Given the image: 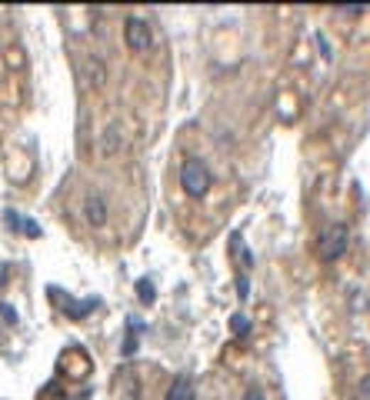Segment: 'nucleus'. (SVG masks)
<instances>
[{
    "label": "nucleus",
    "mask_w": 370,
    "mask_h": 400,
    "mask_svg": "<svg viewBox=\"0 0 370 400\" xmlns=\"http://www.w3.org/2000/svg\"><path fill=\"white\" fill-rule=\"evenodd\" d=\"M210 180H214V177H210L207 163L200 161V157H187L184 167H180V184H184L187 194L200 200V197L210 190Z\"/></svg>",
    "instance_id": "f257e3e1"
},
{
    "label": "nucleus",
    "mask_w": 370,
    "mask_h": 400,
    "mask_svg": "<svg viewBox=\"0 0 370 400\" xmlns=\"http://www.w3.org/2000/svg\"><path fill=\"white\" fill-rule=\"evenodd\" d=\"M47 297L54 303H60V314L70 317V320H84V317L94 310V307H100V297H87V301H74L70 293L64 291V287H47Z\"/></svg>",
    "instance_id": "f03ea898"
},
{
    "label": "nucleus",
    "mask_w": 370,
    "mask_h": 400,
    "mask_svg": "<svg viewBox=\"0 0 370 400\" xmlns=\"http://www.w3.org/2000/svg\"><path fill=\"white\" fill-rule=\"evenodd\" d=\"M347 244H350V230H347V224H330V227L320 234V240H317V250H320V260H337L344 250H347Z\"/></svg>",
    "instance_id": "7ed1b4c3"
},
{
    "label": "nucleus",
    "mask_w": 370,
    "mask_h": 400,
    "mask_svg": "<svg viewBox=\"0 0 370 400\" xmlns=\"http://www.w3.org/2000/svg\"><path fill=\"white\" fill-rule=\"evenodd\" d=\"M124 37H127V43H131V50H147L153 43V33H151V27H147V21L143 17H127L124 21Z\"/></svg>",
    "instance_id": "20e7f679"
},
{
    "label": "nucleus",
    "mask_w": 370,
    "mask_h": 400,
    "mask_svg": "<svg viewBox=\"0 0 370 400\" xmlns=\"http://www.w3.org/2000/svg\"><path fill=\"white\" fill-rule=\"evenodd\" d=\"M84 214H87V220L94 227H104V224H107V200L100 194H90L87 200H84Z\"/></svg>",
    "instance_id": "39448f33"
},
{
    "label": "nucleus",
    "mask_w": 370,
    "mask_h": 400,
    "mask_svg": "<svg viewBox=\"0 0 370 400\" xmlns=\"http://www.w3.org/2000/svg\"><path fill=\"white\" fill-rule=\"evenodd\" d=\"M4 220H7V224H17V230L27 234V237H40L37 220H31V217H17V210H4Z\"/></svg>",
    "instance_id": "423d86ee"
},
{
    "label": "nucleus",
    "mask_w": 370,
    "mask_h": 400,
    "mask_svg": "<svg viewBox=\"0 0 370 400\" xmlns=\"http://www.w3.org/2000/svg\"><path fill=\"white\" fill-rule=\"evenodd\" d=\"M167 400H197L194 384H190L187 377H174V384H170V390H167Z\"/></svg>",
    "instance_id": "0eeeda50"
},
{
    "label": "nucleus",
    "mask_w": 370,
    "mask_h": 400,
    "mask_svg": "<svg viewBox=\"0 0 370 400\" xmlns=\"http://www.w3.org/2000/svg\"><path fill=\"white\" fill-rule=\"evenodd\" d=\"M134 330H143V324H141V320H134V317H131V334H127V340H124V347H120V354H124V357H131L134 350H137V334H134Z\"/></svg>",
    "instance_id": "6e6552de"
},
{
    "label": "nucleus",
    "mask_w": 370,
    "mask_h": 400,
    "mask_svg": "<svg viewBox=\"0 0 370 400\" xmlns=\"http://www.w3.org/2000/svg\"><path fill=\"white\" fill-rule=\"evenodd\" d=\"M227 324H230V330H234V334H237V337H247V334H251V317L234 314V317H230V320H227Z\"/></svg>",
    "instance_id": "1a4fd4ad"
},
{
    "label": "nucleus",
    "mask_w": 370,
    "mask_h": 400,
    "mask_svg": "<svg viewBox=\"0 0 370 400\" xmlns=\"http://www.w3.org/2000/svg\"><path fill=\"white\" fill-rule=\"evenodd\" d=\"M137 293H141L143 303H153V283L143 277V281H137Z\"/></svg>",
    "instance_id": "9d476101"
},
{
    "label": "nucleus",
    "mask_w": 370,
    "mask_h": 400,
    "mask_svg": "<svg viewBox=\"0 0 370 400\" xmlns=\"http://www.w3.org/2000/svg\"><path fill=\"white\" fill-rule=\"evenodd\" d=\"M0 317H4V324H17V310H13L11 303H0Z\"/></svg>",
    "instance_id": "9b49d317"
},
{
    "label": "nucleus",
    "mask_w": 370,
    "mask_h": 400,
    "mask_svg": "<svg viewBox=\"0 0 370 400\" xmlns=\"http://www.w3.org/2000/svg\"><path fill=\"white\" fill-rule=\"evenodd\" d=\"M357 397H360V400H370V377H364V380H360Z\"/></svg>",
    "instance_id": "f8f14e48"
},
{
    "label": "nucleus",
    "mask_w": 370,
    "mask_h": 400,
    "mask_svg": "<svg viewBox=\"0 0 370 400\" xmlns=\"http://www.w3.org/2000/svg\"><path fill=\"white\" fill-rule=\"evenodd\" d=\"M237 293H240V301H247V293H251V283H247V277H240V281H237Z\"/></svg>",
    "instance_id": "ddd939ff"
},
{
    "label": "nucleus",
    "mask_w": 370,
    "mask_h": 400,
    "mask_svg": "<svg viewBox=\"0 0 370 400\" xmlns=\"http://www.w3.org/2000/svg\"><path fill=\"white\" fill-rule=\"evenodd\" d=\"M244 400H267V397L261 394V387H251L247 394H244Z\"/></svg>",
    "instance_id": "4468645a"
},
{
    "label": "nucleus",
    "mask_w": 370,
    "mask_h": 400,
    "mask_svg": "<svg viewBox=\"0 0 370 400\" xmlns=\"http://www.w3.org/2000/svg\"><path fill=\"white\" fill-rule=\"evenodd\" d=\"M344 13H350V17H357V13H364V7H340Z\"/></svg>",
    "instance_id": "2eb2a0df"
}]
</instances>
